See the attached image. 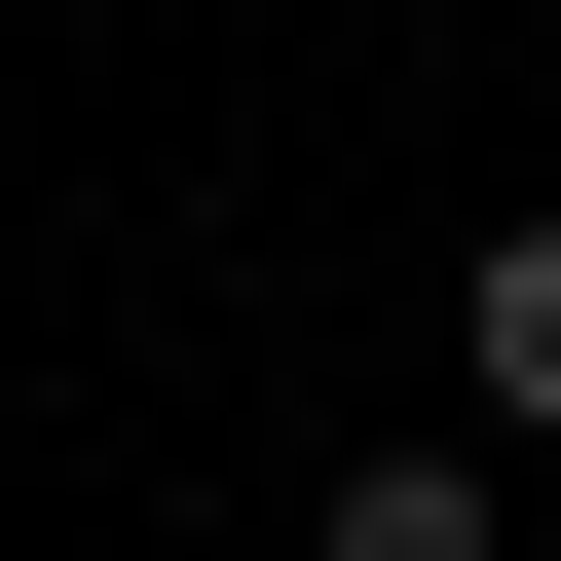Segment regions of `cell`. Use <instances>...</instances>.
<instances>
[{"mask_svg":"<svg viewBox=\"0 0 561 561\" xmlns=\"http://www.w3.org/2000/svg\"><path fill=\"white\" fill-rule=\"evenodd\" d=\"M300 561H524V486H486V449H375V486H337Z\"/></svg>","mask_w":561,"mask_h":561,"instance_id":"cell-2","label":"cell"},{"mask_svg":"<svg viewBox=\"0 0 561 561\" xmlns=\"http://www.w3.org/2000/svg\"><path fill=\"white\" fill-rule=\"evenodd\" d=\"M449 375H486V412L561 449V225H486V262H449Z\"/></svg>","mask_w":561,"mask_h":561,"instance_id":"cell-1","label":"cell"}]
</instances>
